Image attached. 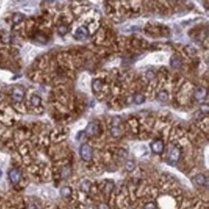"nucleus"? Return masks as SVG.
Returning a JSON list of instances; mask_svg holds the SVG:
<instances>
[{
  "label": "nucleus",
  "instance_id": "5",
  "mask_svg": "<svg viewBox=\"0 0 209 209\" xmlns=\"http://www.w3.org/2000/svg\"><path fill=\"white\" fill-rule=\"evenodd\" d=\"M9 178L12 183L17 184L21 180V171L17 169H12L9 171Z\"/></svg>",
  "mask_w": 209,
  "mask_h": 209
},
{
  "label": "nucleus",
  "instance_id": "8",
  "mask_svg": "<svg viewBox=\"0 0 209 209\" xmlns=\"http://www.w3.org/2000/svg\"><path fill=\"white\" fill-rule=\"evenodd\" d=\"M193 181H194L195 183H197L198 185H200V186L207 185V178L205 177V176H203V174H202V173L197 174V176L194 177Z\"/></svg>",
  "mask_w": 209,
  "mask_h": 209
},
{
  "label": "nucleus",
  "instance_id": "11",
  "mask_svg": "<svg viewBox=\"0 0 209 209\" xmlns=\"http://www.w3.org/2000/svg\"><path fill=\"white\" fill-rule=\"evenodd\" d=\"M71 174V169L70 167L67 165L65 167H63L62 171H61V176H62L63 178H68V177H70Z\"/></svg>",
  "mask_w": 209,
  "mask_h": 209
},
{
  "label": "nucleus",
  "instance_id": "23",
  "mask_svg": "<svg viewBox=\"0 0 209 209\" xmlns=\"http://www.w3.org/2000/svg\"><path fill=\"white\" fill-rule=\"evenodd\" d=\"M113 188H114V182H108V183L105 185V187H104V192L105 193H107V194H109L110 192H112V190H113Z\"/></svg>",
  "mask_w": 209,
  "mask_h": 209
},
{
  "label": "nucleus",
  "instance_id": "7",
  "mask_svg": "<svg viewBox=\"0 0 209 209\" xmlns=\"http://www.w3.org/2000/svg\"><path fill=\"white\" fill-rule=\"evenodd\" d=\"M99 132V125L96 123H90L85 129V133L88 136H94V135L98 134Z\"/></svg>",
  "mask_w": 209,
  "mask_h": 209
},
{
  "label": "nucleus",
  "instance_id": "20",
  "mask_svg": "<svg viewBox=\"0 0 209 209\" xmlns=\"http://www.w3.org/2000/svg\"><path fill=\"white\" fill-rule=\"evenodd\" d=\"M168 92H167L166 91H161L159 94H158V100H160V101H162V102H165L168 100Z\"/></svg>",
  "mask_w": 209,
  "mask_h": 209
},
{
  "label": "nucleus",
  "instance_id": "3",
  "mask_svg": "<svg viewBox=\"0 0 209 209\" xmlns=\"http://www.w3.org/2000/svg\"><path fill=\"white\" fill-rule=\"evenodd\" d=\"M23 97H24V90H23L21 87H17V88H15L13 90L12 99L14 100L15 102L20 103L23 100Z\"/></svg>",
  "mask_w": 209,
  "mask_h": 209
},
{
  "label": "nucleus",
  "instance_id": "6",
  "mask_svg": "<svg viewBox=\"0 0 209 209\" xmlns=\"http://www.w3.org/2000/svg\"><path fill=\"white\" fill-rule=\"evenodd\" d=\"M150 147H151L152 151L156 154H161L164 151V143L162 140L157 139L150 144Z\"/></svg>",
  "mask_w": 209,
  "mask_h": 209
},
{
  "label": "nucleus",
  "instance_id": "12",
  "mask_svg": "<svg viewBox=\"0 0 209 209\" xmlns=\"http://www.w3.org/2000/svg\"><path fill=\"white\" fill-rule=\"evenodd\" d=\"M23 19H24V15H22L21 13H15L13 15V22L15 24H19Z\"/></svg>",
  "mask_w": 209,
  "mask_h": 209
},
{
  "label": "nucleus",
  "instance_id": "18",
  "mask_svg": "<svg viewBox=\"0 0 209 209\" xmlns=\"http://www.w3.org/2000/svg\"><path fill=\"white\" fill-rule=\"evenodd\" d=\"M182 65L181 63V60H179L178 58H176V57H173L171 59V66L173 68H180Z\"/></svg>",
  "mask_w": 209,
  "mask_h": 209
},
{
  "label": "nucleus",
  "instance_id": "13",
  "mask_svg": "<svg viewBox=\"0 0 209 209\" xmlns=\"http://www.w3.org/2000/svg\"><path fill=\"white\" fill-rule=\"evenodd\" d=\"M92 88L94 90V92H99L102 88V82L99 79H96V80L92 81Z\"/></svg>",
  "mask_w": 209,
  "mask_h": 209
},
{
  "label": "nucleus",
  "instance_id": "19",
  "mask_svg": "<svg viewBox=\"0 0 209 209\" xmlns=\"http://www.w3.org/2000/svg\"><path fill=\"white\" fill-rule=\"evenodd\" d=\"M125 169H126V171H129V173L135 170V163H134V161H132V160L126 161V163H125Z\"/></svg>",
  "mask_w": 209,
  "mask_h": 209
},
{
  "label": "nucleus",
  "instance_id": "16",
  "mask_svg": "<svg viewBox=\"0 0 209 209\" xmlns=\"http://www.w3.org/2000/svg\"><path fill=\"white\" fill-rule=\"evenodd\" d=\"M68 26L65 25V24L60 25L59 27L57 28V32H58V34H59L60 36H65L66 34L68 33Z\"/></svg>",
  "mask_w": 209,
  "mask_h": 209
},
{
  "label": "nucleus",
  "instance_id": "14",
  "mask_svg": "<svg viewBox=\"0 0 209 209\" xmlns=\"http://www.w3.org/2000/svg\"><path fill=\"white\" fill-rule=\"evenodd\" d=\"M30 101H31V104H32L34 107H39L40 105H41V103H42V99H41V97H40L39 96L34 94V96H31Z\"/></svg>",
  "mask_w": 209,
  "mask_h": 209
},
{
  "label": "nucleus",
  "instance_id": "26",
  "mask_svg": "<svg viewBox=\"0 0 209 209\" xmlns=\"http://www.w3.org/2000/svg\"><path fill=\"white\" fill-rule=\"evenodd\" d=\"M97 209H110V207H109V205L106 204V203H100L98 205V207H97Z\"/></svg>",
  "mask_w": 209,
  "mask_h": 209
},
{
  "label": "nucleus",
  "instance_id": "9",
  "mask_svg": "<svg viewBox=\"0 0 209 209\" xmlns=\"http://www.w3.org/2000/svg\"><path fill=\"white\" fill-rule=\"evenodd\" d=\"M206 94H207L206 89L200 87V88H198L197 90H196L195 97H196V99H197V100H202V99H203L206 96Z\"/></svg>",
  "mask_w": 209,
  "mask_h": 209
},
{
  "label": "nucleus",
  "instance_id": "25",
  "mask_svg": "<svg viewBox=\"0 0 209 209\" xmlns=\"http://www.w3.org/2000/svg\"><path fill=\"white\" fill-rule=\"evenodd\" d=\"M154 76H155V74H154V72H153L152 70H149V71H147V77L149 80H152V79L154 78Z\"/></svg>",
  "mask_w": 209,
  "mask_h": 209
},
{
  "label": "nucleus",
  "instance_id": "10",
  "mask_svg": "<svg viewBox=\"0 0 209 209\" xmlns=\"http://www.w3.org/2000/svg\"><path fill=\"white\" fill-rule=\"evenodd\" d=\"M91 187H92V183L90 182L89 180H85L83 181L80 185V189L82 192L84 193H89L90 190H91Z\"/></svg>",
  "mask_w": 209,
  "mask_h": 209
},
{
  "label": "nucleus",
  "instance_id": "22",
  "mask_svg": "<svg viewBox=\"0 0 209 209\" xmlns=\"http://www.w3.org/2000/svg\"><path fill=\"white\" fill-rule=\"evenodd\" d=\"M111 134H112V136L114 137H119L121 135V130L120 128L118 127V126H113L112 128H111Z\"/></svg>",
  "mask_w": 209,
  "mask_h": 209
},
{
  "label": "nucleus",
  "instance_id": "24",
  "mask_svg": "<svg viewBox=\"0 0 209 209\" xmlns=\"http://www.w3.org/2000/svg\"><path fill=\"white\" fill-rule=\"evenodd\" d=\"M144 209H156V205L154 202H147L145 204Z\"/></svg>",
  "mask_w": 209,
  "mask_h": 209
},
{
  "label": "nucleus",
  "instance_id": "4",
  "mask_svg": "<svg viewBox=\"0 0 209 209\" xmlns=\"http://www.w3.org/2000/svg\"><path fill=\"white\" fill-rule=\"evenodd\" d=\"M89 30L86 26H80L79 28H77V30L75 31V39L79 40V41H83L86 40L89 37Z\"/></svg>",
  "mask_w": 209,
  "mask_h": 209
},
{
  "label": "nucleus",
  "instance_id": "2",
  "mask_svg": "<svg viewBox=\"0 0 209 209\" xmlns=\"http://www.w3.org/2000/svg\"><path fill=\"white\" fill-rule=\"evenodd\" d=\"M80 156L86 162L91 161L92 158V149L91 145H89L88 144L82 145L80 147Z\"/></svg>",
  "mask_w": 209,
  "mask_h": 209
},
{
  "label": "nucleus",
  "instance_id": "17",
  "mask_svg": "<svg viewBox=\"0 0 209 209\" xmlns=\"http://www.w3.org/2000/svg\"><path fill=\"white\" fill-rule=\"evenodd\" d=\"M36 40L38 42H40V43H42V44H46L47 41H48L47 37L44 35V34H42V33L36 34Z\"/></svg>",
  "mask_w": 209,
  "mask_h": 209
},
{
  "label": "nucleus",
  "instance_id": "1",
  "mask_svg": "<svg viewBox=\"0 0 209 209\" xmlns=\"http://www.w3.org/2000/svg\"><path fill=\"white\" fill-rule=\"evenodd\" d=\"M180 149L178 147H174V145H171L169 147V155H168V162L171 165H176L180 159Z\"/></svg>",
  "mask_w": 209,
  "mask_h": 209
},
{
  "label": "nucleus",
  "instance_id": "21",
  "mask_svg": "<svg viewBox=\"0 0 209 209\" xmlns=\"http://www.w3.org/2000/svg\"><path fill=\"white\" fill-rule=\"evenodd\" d=\"M145 96H143V94H136V96H135V97H134V102L136 103V104H142L143 102L145 101Z\"/></svg>",
  "mask_w": 209,
  "mask_h": 209
},
{
  "label": "nucleus",
  "instance_id": "15",
  "mask_svg": "<svg viewBox=\"0 0 209 209\" xmlns=\"http://www.w3.org/2000/svg\"><path fill=\"white\" fill-rule=\"evenodd\" d=\"M71 188L68 187V186H65L63 187L62 189H61V196H62L63 198H68L71 196Z\"/></svg>",
  "mask_w": 209,
  "mask_h": 209
}]
</instances>
